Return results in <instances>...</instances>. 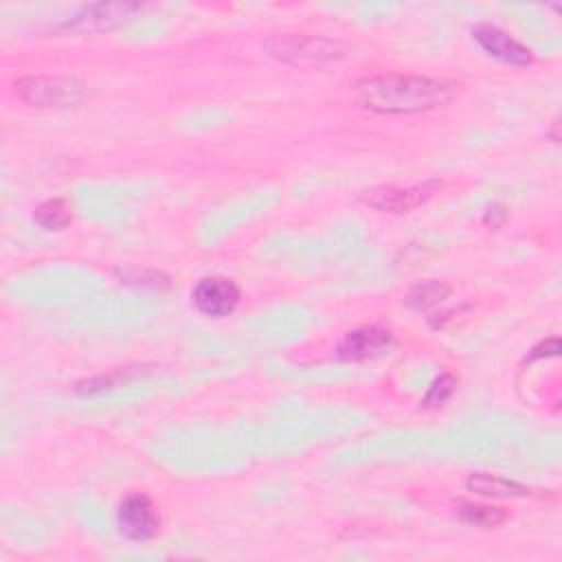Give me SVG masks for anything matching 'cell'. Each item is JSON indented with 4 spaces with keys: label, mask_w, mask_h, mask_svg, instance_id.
<instances>
[{
    "label": "cell",
    "mask_w": 562,
    "mask_h": 562,
    "mask_svg": "<svg viewBox=\"0 0 562 562\" xmlns=\"http://www.w3.org/2000/svg\"><path fill=\"white\" fill-rule=\"evenodd\" d=\"M457 83L419 75H378L356 83V101L380 114H415L450 103Z\"/></svg>",
    "instance_id": "6da1fadb"
},
{
    "label": "cell",
    "mask_w": 562,
    "mask_h": 562,
    "mask_svg": "<svg viewBox=\"0 0 562 562\" xmlns=\"http://www.w3.org/2000/svg\"><path fill=\"white\" fill-rule=\"evenodd\" d=\"M263 46L272 57L292 66H325L349 53L345 42L323 35H272Z\"/></svg>",
    "instance_id": "7a4b0ae2"
},
{
    "label": "cell",
    "mask_w": 562,
    "mask_h": 562,
    "mask_svg": "<svg viewBox=\"0 0 562 562\" xmlns=\"http://www.w3.org/2000/svg\"><path fill=\"white\" fill-rule=\"evenodd\" d=\"M18 97L37 108H68L83 99L86 86L75 77L26 75L15 81Z\"/></svg>",
    "instance_id": "3957f363"
},
{
    "label": "cell",
    "mask_w": 562,
    "mask_h": 562,
    "mask_svg": "<svg viewBox=\"0 0 562 562\" xmlns=\"http://www.w3.org/2000/svg\"><path fill=\"white\" fill-rule=\"evenodd\" d=\"M437 189H439L437 180H428V182L413 184V187L386 184V187H375V189L367 191L362 200L369 206L384 211V213H408V211L426 204Z\"/></svg>",
    "instance_id": "277c9868"
},
{
    "label": "cell",
    "mask_w": 562,
    "mask_h": 562,
    "mask_svg": "<svg viewBox=\"0 0 562 562\" xmlns=\"http://www.w3.org/2000/svg\"><path fill=\"white\" fill-rule=\"evenodd\" d=\"M116 522L121 533H125L130 540H149L156 536L160 518L149 496L132 492L121 501L116 509Z\"/></svg>",
    "instance_id": "5b68a950"
},
{
    "label": "cell",
    "mask_w": 562,
    "mask_h": 562,
    "mask_svg": "<svg viewBox=\"0 0 562 562\" xmlns=\"http://www.w3.org/2000/svg\"><path fill=\"white\" fill-rule=\"evenodd\" d=\"M395 345V336L391 329L380 327V325H369V327H358L349 331L336 347V353L340 360L349 362H360L369 358H378L391 351Z\"/></svg>",
    "instance_id": "8992f818"
},
{
    "label": "cell",
    "mask_w": 562,
    "mask_h": 562,
    "mask_svg": "<svg viewBox=\"0 0 562 562\" xmlns=\"http://www.w3.org/2000/svg\"><path fill=\"white\" fill-rule=\"evenodd\" d=\"M143 7L138 2H94L81 7L64 29L70 31H108L127 22Z\"/></svg>",
    "instance_id": "52a82bcc"
},
{
    "label": "cell",
    "mask_w": 562,
    "mask_h": 562,
    "mask_svg": "<svg viewBox=\"0 0 562 562\" xmlns=\"http://www.w3.org/2000/svg\"><path fill=\"white\" fill-rule=\"evenodd\" d=\"M191 299L202 314L220 318L235 310L239 301V288L226 277H204L195 283Z\"/></svg>",
    "instance_id": "ba28073f"
},
{
    "label": "cell",
    "mask_w": 562,
    "mask_h": 562,
    "mask_svg": "<svg viewBox=\"0 0 562 562\" xmlns=\"http://www.w3.org/2000/svg\"><path fill=\"white\" fill-rule=\"evenodd\" d=\"M472 37L479 42V46L487 55H492V57H496V59H501L505 64L527 66L533 59V55H531V50L527 46H522L518 40H514L509 33L501 31L498 26L479 24V26L472 29Z\"/></svg>",
    "instance_id": "9c48e42d"
},
{
    "label": "cell",
    "mask_w": 562,
    "mask_h": 562,
    "mask_svg": "<svg viewBox=\"0 0 562 562\" xmlns=\"http://www.w3.org/2000/svg\"><path fill=\"white\" fill-rule=\"evenodd\" d=\"M465 485H468L470 492H476L481 496L514 498V496H529L531 494L529 487H525L516 481H509V479H503V476H496V474H485V472L470 474Z\"/></svg>",
    "instance_id": "30bf717a"
},
{
    "label": "cell",
    "mask_w": 562,
    "mask_h": 562,
    "mask_svg": "<svg viewBox=\"0 0 562 562\" xmlns=\"http://www.w3.org/2000/svg\"><path fill=\"white\" fill-rule=\"evenodd\" d=\"M35 222L46 228V231H59L64 226L70 224L72 220V211H70V204L64 200V198H53V200H46L42 202L37 209H35Z\"/></svg>",
    "instance_id": "8fae6325"
},
{
    "label": "cell",
    "mask_w": 562,
    "mask_h": 562,
    "mask_svg": "<svg viewBox=\"0 0 562 562\" xmlns=\"http://www.w3.org/2000/svg\"><path fill=\"white\" fill-rule=\"evenodd\" d=\"M459 518L474 527H498L507 520V514L501 507L494 505H479V503H461L459 505Z\"/></svg>",
    "instance_id": "7c38bea8"
},
{
    "label": "cell",
    "mask_w": 562,
    "mask_h": 562,
    "mask_svg": "<svg viewBox=\"0 0 562 562\" xmlns=\"http://www.w3.org/2000/svg\"><path fill=\"white\" fill-rule=\"evenodd\" d=\"M450 294V288L441 281H424L419 285H415L408 296H406V303L408 307L413 310H430L432 305L441 303L446 296Z\"/></svg>",
    "instance_id": "4fadbf2b"
},
{
    "label": "cell",
    "mask_w": 562,
    "mask_h": 562,
    "mask_svg": "<svg viewBox=\"0 0 562 562\" xmlns=\"http://www.w3.org/2000/svg\"><path fill=\"white\" fill-rule=\"evenodd\" d=\"M454 386H457L454 375L441 373V375L428 386V393H426L424 400H422V408H439V406H443V404L450 400V395L454 393Z\"/></svg>",
    "instance_id": "5bb4252c"
},
{
    "label": "cell",
    "mask_w": 562,
    "mask_h": 562,
    "mask_svg": "<svg viewBox=\"0 0 562 562\" xmlns=\"http://www.w3.org/2000/svg\"><path fill=\"white\" fill-rule=\"evenodd\" d=\"M560 351V340L558 338H549L540 345H536L529 353V360H538V358H551V356H558Z\"/></svg>",
    "instance_id": "9a60e30c"
},
{
    "label": "cell",
    "mask_w": 562,
    "mask_h": 562,
    "mask_svg": "<svg viewBox=\"0 0 562 562\" xmlns=\"http://www.w3.org/2000/svg\"><path fill=\"white\" fill-rule=\"evenodd\" d=\"M505 220H507V211H505L503 204L490 206V209L485 211V215H483V224L490 226V228H498Z\"/></svg>",
    "instance_id": "2e32d148"
}]
</instances>
